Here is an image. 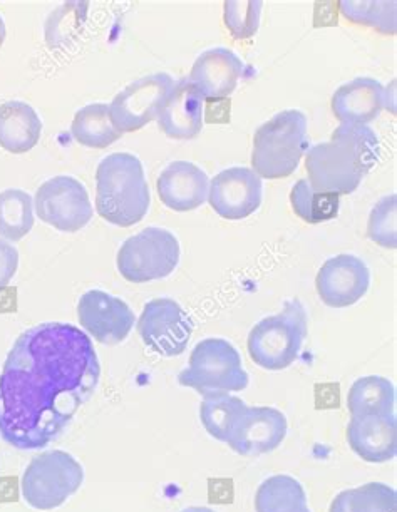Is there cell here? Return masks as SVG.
I'll return each mask as SVG.
<instances>
[{
  "label": "cell",
  "mask_w": 397,
  "mask_h": 512,
  "mask_svg": "<svg viewBox=\"0 0 397 512\" xmlns=\"http://www.w3.org/2000/svg\"><path fill=\"white\" fill-rule=\"evenodd\" d=\"M309 149L307 118L290 109L275 114L253 136L252 166L263 180H280L292 175Z\"/></svg>",
  "instance_id": "4"
},
{
  "label": "cell",
  "mask_w": 397,
  "mask_h": 512,
  "mask_svg": "<svg viewBox=\"0 0 397 512\" xmlns=\"http://www.w3.org/2000/svg\"><path fill=\"white\" fill-rule=\"evenodd\" d=\"M71 134L79 144L96 149L108 148L123 136L111 121L108 104H89L78 111Z\"/></svg>",
  "instance_id": "23"
},
{
  "label": "cell",
  "mask_w": 397,
  "mask_h": 512,
  "mask_svg": "<svg viewBox=\"0 0 397 512\" xmlns=\"http://www.w3.org/2000/svg\"><path fill=\"white\" fill-rule=\"evenodd\" d=\"M347 21L374 27L381 34H396V2H341Z\"/></svg>",
  "instance_id": "30"
},
{
  "label": "cell",
  "mask_w": 397,
  "mask_h": 512,
  "mask_svg": "<svg viewBox=\"0 0 397 512\" xmlns=\"http://www.w3.org/2000/svg\"><path fill=\"white\" fill-rule=\"evenodd\" d=\"M19 267V251L16 246L0 238V292L11 283Z\"/></svg>",
  "instance_id": "33"
},
{
  "label": "cell",
  "mask_w": 397,
  "mask_h": 512,
  "mask_svg": "<svg viewBox=\"0 0 397 512\" xmlns=\"http://www.w3.org/2000/svg\"><path fill=\"white\" fill-rule=\"evenodd\" d=\"M387 106V91L371 77H357L332 96V113L347 126H366Z\"/></svg>",
  "instance_id": "18"
},
{
  "label": "cell",
  "mask_w": 397,
  "mask_h": 512,
  "mask_svg": "<svg viewBox=\"0 0 397 512\" xmlns=\"http://www.w3.org/2000/svg\"><path fill=\"white\" fill-rule=\"evenodd\" d=\"M181 512H215L210 507H188V509H183Z\"/></svg>",
  "instance_id": "35"
},
{
  "label": "cell",
  "mask_w": 397,
  "mask_h": 512,
  "mask_svg": "<svg viewBox=\"0 0 397 512\" xmlns=\"http://www.w3.org/2000/svg\"><path fill=\"white\" fill-rule=\"evenodd\" d=\"M145 169L135 154H109L96 171V210L116 226L140 223L150 208Z\"/></svg>",
  "instance_id": "3"
},
{
  "label": "cell",
  "mask_w": 397,
  "mask_h": 512,
  "mask_svg": "<svg viewBox=\"0 0 397 512\" xmlns=\"http://www.w3.org/2000/svg\"><path fill=\"white\" fill-rule=\"evenodd\" d=\"M371 285V272L361 258L339 255L322 265L315 287L320 300L334 308L351 307L359 302Z\"/></svg>",
  "instance_id": "15"
},
{
  "label": "cell",
  "mask_w": 397,
  "mask_h": 512,
  "mask_svg": "<svg viewBox=\"0 0 397 512\" xmlns=\"http://www.w3.org/2000/svg\"><path fill=\"white\" fill-rule=\"evenodd\" d=\"M32 198L21 190H6L0 193V236L19 241L34 226Z\"/></svg>",
  "instance_id": "27"
},
{
  "label": "cell",
  "mask_w": 397,
  "mask_h": 512,
  "mask_svg": "<svg viewBox=\"0 0 397 512\" xmlns=\"http://www.w3.org/2000/svg\"><path fill=\"white\" fill-rule=\"evenodd\" d=\"M245 402L228 392H208L200 404V419L208 434L220 442H227L233 422L245 409Z\"/></svg>",
  "instance_id": "26"
},
{
  "label": "cell",
  "mask_w": 397,
  "mask_h": 512,
  "mask_svg": "<svg viewBox=\"0 0 397 512\" xmlns=\"http://www.w3.org/2000/svg\"><path fill=\"white\" fill-rule=\"evenodd\" d=\"M347 409L351 412V417L394 415L396 389L391 380L384 377H362L356 380L349 390Z\"/></svg>",
  "instance_id": "22"
},
{
  "label": "cell",
  "mask_w": 397,
  "mask_h": 512,
  "mask_svg": "<svg viewBox=\"0 0 397 512\" xmlns=\"http://www.w3.org/2000/svg\"><path fill=\"white\" fill-rule=\"evenodd\" d=\"M101 365L93 340L68 323H42L17 338L0 374V437L36 451L61 437L93 397Z\"/></svg>",
  "instance_id": "1"
},
{
  "label": "cell",
  "mask_w": 397,
  "mask_h": 512,
  "mask_svg": "<svg viewBox=\"0 0 397 512\" xmlns=\"http://www.w3.org/2000/svg\"><path fill=\"white\" fill-rule=\"evenodd\" d=\"M287 431V417L280 410L245 405L228 432L227 444L240 456H262L275 451Z\"/></svg>",
  "instance_id": "12"
},
{
  "label": "cell",
  "mask_w": 397,
  "mask_h": 512,
  "mask_svg": "<svg viewBox=\"0 0 397 512\" xmlns=\"http://www.w3.org/2000/svg\"><path fill=\"white\" fill-rule=\"evenodd\" d=\"M42 123L36 111L22 101L0 106V146L9 153L31 151L41 138Z\"/></svg>",
  "instance_id": "21"
},
{
  "label": "cell",
  "mask_w": 397,
  "mask_h": 512,
  "mask_svg": "<svg viewBox=\"0 0 397 512\" xmlns=\"http://www.w3.org/2000/svg\"><path fill=\"white\" fill-rule=\"evenodd\" d=\"M180 262V243L163 228L150 226L124 241L118 270L128 282L146 283L170 275Z\"/></svg>",
  "instance_id": "8"
},
{
  "label": "cell",
  "mask_w": 397,
  "mask_h": 512,
  "mask_svg": "<svg viewBox=\"0 0 397 512\" xmlns=\"http://www.w3.org/2000/svg\"><path fill=\"white\" fill-rule=\"evenodd\" d=\"M290 203L295 215L310 225H317L334 220L339 215L341 198L334 193H317L310 188L309 181L300 180L292 188Z\"/></svg>",
  "instance_id": "28"
},
{
  "label": "cell",
  "mask_w": 397,
  "mask_h": 512,
  "mask_svg": "<svg viewBox=\"0 0 397 512\" xmlns=\"http://www.w3.org/2000/svg\"><path fill=\"white\" fill-rule=\"evenodd\" d=\"M262 178L250 168H228L210 183L208 201L225 220H243L262 205Z\"/></svg>",
  "instance_id": "14"
},
{
  "label": "cell",
  "mask_w": 397,
  "mask_h": 512,
  "mask_svg": "<svg viewBox=\"0 0 397 512\" xmlns=\"http://www.w3.org/2000/svg\"><path fill=\"white\" fill-rule=\"evenodd\" d=\"M203 101L186 77L175 82V88L158 114V126L171 139L186 141L202 133Z\"/></svg>",
  "instance_id": "20"
},
{
  "label": "cell",
  "mask_w": 397,
  "mask_h": 512,
  "mask_svg": "<svg viewBox=\"0 0 397 512\" xmlns=\"http://www.w3.org/2000/svg\"><path fill=\"white\" fill-rule=\"evenodd\" d=\"M81 327L99 344L116 345L135 327V313L128 303L101 290H89L78 303Z\"/></svg>",
  "instance_id": "13"
},
{
  "label": "cell",
  "mask_w": 397,
  "mask_h": 512,
  "mask_svg": "<svg viewBox=\"0 0 397 512\" xmlns=\"http://www.w3.org/2000/svg\"><path fill=\"white\" fill-rule=\"evenodd\" d=\"M262 2H225V24L235 39L255 36L260 26Z\"/></svg>",
  "instance_id": "32"
},
{
  "label": "cell",
  "mask_w": 397,
  "mask_h": 512,
  "mask_svg": "<svg viewBox=\"0 0 397 512\" xmlns=\"http://www.w3.org/2000/svg\"><path fill=\"white\" fill-rule=\"evenodd\" d=\"M173 88L175 81L166 72H156L138 79L116 94L109 106L111 121L121 133L140 131L153 119H158Z\"/></svg>",
  "instance_id": "9"
},
{
  "label": "cell",
  "mask_w": 397,
  "mask_h": 512,
  "mask_svg": "<svg viewBox=\"0 0 397 512\" xmlns=\"http://www.w3.org/2000/svg\"><path fill=\"white\" fill-rule=\"evenodd\" d=\"M37 216L64 233H76L93 218V206L83 183L71 176L47 180L36 193Z\"/></svg>",
  "instance_id": "10"
},
{
  "label": "cell",
  "mask_w": 397,
  "mask_h": 512,
  "mask_svg": "<svg viewBox=\"0 0 397 512\" xmlns=\"http://www.w3.org/2000/svg\"><path fill=\"white\" fill-rule=\"evenodd\" d=\"M6 34V22H4V19L0 16V46L4 44V41H6Z\"/></svg>",
  "instance_id": "34"
},
{
  "label": "cell",
  "mask_w": 397,
  "mask_h": 512,
  "mask_svg": "<svg viewBox=\"0 0 397 512\" xmlns=\"http://www.w3.org/2000/svg\"><path fill=\"white\" fill-rule=\"evenodd\" d=\"M88 2H64L46 21V41L51 49L71 46L83 32Z\"/></svg>",
  "instance_id": "29"
},
{
  "label": "cell",
  "mask_w": 397,
  "mask_h": 512,
  "mask_svg": "<svg viewBox=\"0 0 397 512\" xmlns=\"http://www.w3.org/2000/svg\"><path fill=\"white\" fill-rule=\"evenodd\" d=\"M379 139L369 126L341 124L329 143L315 144L305 158L309 185L317 193L351 195L379 159Z\"/></svg>",
  "instance_id": "2"
},
{
  "label": "cell",
  "mask_w": 397,
  "mask_h": 512,
  "mask_svg": "<svg viewBox=\"0 0 397 512\" xmlns=\"http://www.w3.org/2000/svg\"><path fill=\"white\" fill-rule=\"evenodd\" d=\"M156 188L163 205L170 210L191 211L207 201L210 180L196 164L175 161L161 173Z\"/></svg>",
  "instance_id": "19"
},
{
  "label": "cell",
  "mask_w": 397,
  "mask_h": 512,
  "mask_svg": "<svg viewBox=\"0 0 397 512\" xmlns=\"http://www.w3.org/2000/svg\"><path fill=\"white\" fill-rule=\"evenodd\" d=\"M292 512H310V509H309V507H302V509H297V511H292Z\"/></svg>",
  "instance_id": "36"
},
{
  "label": "cell",
  "mask_w": 397,
  "mask_h": 512,
  "mask_svg": "<svg viewBox=\"0 0 397 512\" xmlns=\"http://www.w3.org/2000/svg\"><path fill=\"white\" fill-rule=\"evenodd\" d=\"M329 512H397L396 491L382 482H369L337 494Z\"/></svg>",
  "instance_id": "24"
},
{
  "label": "cell",
  "mask_w": 397,
  "mask_h": 512,
  "mask_svg": "<svg viewBox=\"0 0 397 512\" xmlns=\"http://www.w3.org/2000/svg\"><path fill=\"white\" fill-rule=\"evenodd\" d=\"M347 442L362 461L371 464L392 461L397 454L396 415L351 417Z\"/></svg>",
  "instance_id": "17"
},
{
  "label": "cell",
  "mask_w": 397,
  "mask_h": 512,
  "mask_svg": "<svg viewBox=\"0 0 397 512\" xmlns=\"http://www.w3.org/2000/svg\"><path fill=\"white\" fill-rule=\"evenodd\" d=\"M136 328L148 349L163 357H176L188 347L193 320L175 300L155 298L146 303Z\"/></svg>",
  "instance_id": "11"
},
{
  "label": "cell",
  "mask_w": 397,
  "mask_h": 512,
  "mask_svg": "<svg viewBox=\"0 0 397 512\" xmlns=\"http://www.w3.org/2000/svg\"><path fill=\"white\" fill-rule=\"evenodd\" d=\"M242 74V59L227 47H215L196 59L186 79L203 99L220 101L235 91Z\"/></svg>",
  "instance_id": "16"
},
{
  "label": "cell",
  "mask_w": 397,
  "mask_h": 512,
  "mask_svg": "<svg viewBox=\"0 0 397 512\" xmlns=\"http://www.w3.org/2000/svg\"><path fill=\"white\" fill-rule=\"evenodd\" d=\"M307 338V312L299 298L285 302L284 310L263 318L248 335L250 359L265 370H284L299 357Z\"/></svg>",
  "instance_id": "5"
},
{
  "label": "cell",
  "mask_w": 397,
  "mask_h": 512,
  "mask_svg": "<svg viewBox=\"0 0 397 512\" xmlns=\"http://www.w3.org/2000/svg\"><path fill=\"white\" fill-rule=\"evenodd\" d=\"M84 481L81 464L64 451L42 452L32 459L22 476V496L39 511L62 506Z\"/></svg>",
  "instance_id": "6"
},
{
  "label": "cell",
  "mask_w": 397,
  "mask_h": 512,
  "mask_svg": "<svg viewBox=\"0 0 397 512\" xmlns=\"http://www.w3.org/2000/svg\"><path fill=\"white\" fill-rule=\"evenodd\" d=\"M307 507V494L297 479L290 476L269 477L255 494L257 512H292Z\"/></svg>",
  "instance_id": "25"
},
{
  "label": "cell",
  "mask_w": 397,
  "mask_h": 512,
  "mask_svg": "<svg viewBox=\"0 0 397 512\" xmlns=\"http://www.w3.org/2000/svg\"><path fill=\"white\" fill-rule=\"evenodd\" d=\"M183 387L200 395L208 392H240L247 389L248 374L238 350L223 338H207L196 345L190 365L178 375Z\"/></svg>",
  "instance_id": "7"
},
{
  "label": "cell",
  "mask_w": 397,
  "mask_h": 512,
  "mask_svg": "<svg viewBox=\"0 0 397 512\" xmlns=\"http://www.w3.org/2000/svg\"><path fill=\"white\" fill-rule=\"evenodd\" d=\"M396 203V195L384 196L372 208L369 223H367V236L377 245L391 248V250L396 248L397 243Z\"/></svg>",
  "instance_id": "31"
}]
</instances>
